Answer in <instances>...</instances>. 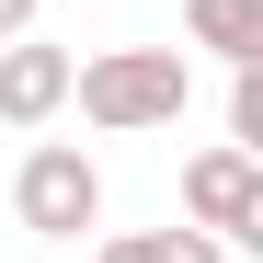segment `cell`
<instances>
[{"instance_id":"obj_1","label":"cell","mask_w":263,"mask_h":263,"mask_svg":"<svg viewBox=\"0 0 263 263\" xmlns=\"http://www.w3.org/2000/svg\"><path fill=\"white\" fill-rule=\"evenodd\" d=\"M69 103L103 126V138H149V126H172L195 103V69L172 58V46H103V58H80L69 69Z\"/></svg>"},{"instance_id":"obj_5","label":"cell","mask_w":263,"mask_h":263,"mask_svg":"<svg viewBox=\"0 0 263 263\" xmlns=\"http://www.w3.org/2000/svg\"><path fill=\"white\" fill-rule=\"evenodd\" d=\"M183 34L240 69V58H263V0H183Z\"/></svg>"},{"instance_id":"obj_6","label":"cell","mask_w":263,"mask_h":263,"mask_svg":"<svg viewBox=\"0 0 263 263\" xmlns=\"http://www.w3.org/2000/svg\"><path fill=\"white\" fill-rule=\"evenodd\" d=\"M103 263H229V240H206V229H115Z\"/></svg>"},{"instance_id":"obj_3","label":"cell","mask_w":263,"mask_h":263,"mask_svg":"<svg viewBox=\"0 0 263 263\" xmlns=\"http://www.w3.org/2000/svg\"><path fill=\"white\" fill-rule=\"evenodd\" d=\"M183 229H206V240H263V160H252V149H195V160H183Z\"/></svg>"},{"instance_id":"obj_2","label":"cell","mask_w":263,"mask_h":263,"mask_svg":"<svg viewBox=\"0 0 263 263\" xmlns=\"http://www.w3.org/2000/svg\"><path fill=\"white\" fill-rule=\"evenodd\" d=\"M12 217H23L34 240H80V229L103 217V172L80 160L69 138H46V149H23V172H12Z\"/></svg>"},{"instance_id":"obj_8","label":"cell","mask_w":263,"mask_h":263,"mask_svg":"<svg viewBox=\"0 0 263 263\" xmlns=\"http://www.w3.org/2000/svg\"><path fill=\"white\" fill-rule=\"evenodd\" d=\"M0 34H34V0H0Z\"/></svg>"},{"instance_id":"obj_7","label":"cell","mask_w":263,"mask_h":263,"mask_svg":"<svg viewBox=\"0 0 263 263\" xmlns=\"http://www.w3.org/2000/svg\"><path fill=\"white\" fill-rule=\"evenodd\" d=\"M229 149H252V160H263V58H240V69H229Z\"/></svg>"},{"instance_id":"obj_4","label":"cell","mask_w":263,"mask_h":263,"mask_svg":"<svg viewBox=\"0 0 263 263\" xmlns=\"http://www.w3.org/2000/svg\"><path fill=\"white\" fill-rule=\"evenodd\" d=\"M69 46H46V34H0V126H46L69 115Z\"/></svg>"}]
</instances>
